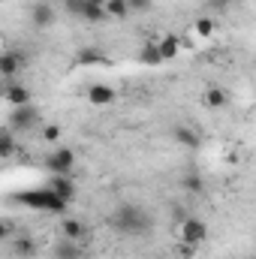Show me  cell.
I'll use <instances>...</instances> for the list:
<instances>
[{
    "mask_svg": "<svg viewBox=\"0 0 256 259\" xmlns=\"http://www.w3.org/2000/svg\"><path fill=\"white\" fill-rule=\"evenodd\" d=\"M15 202H18V205H24V208L42 211V214H61V217H64L66 208H69V202H64V199L55 193L49 184H46V187H30V190H21V193L15 196Z\"/></svg>",
    "mask_w": 256,
    "mask_h": 259,
    "instance_id": "2",
    "label": "cell"
},
{
    "mask_svg": "<svg viewBox=\"0 0 256 259\" xmlns=\"http://www.w3.org/2000/svg\"><path fill=\"white\" fill-rule=\"evenodd\" d=\"M78 18H84V21H91V24H100V21H106L109 15H106V9H103V6L88 3V0H84V6H81V15H78Z\"/></svg>",
    "mask_w": 256,
    "mask_h": 259,
    "instance_id": "18",
    "label": "cell"
},
{
    "mask_svg": "<svg viewBox=\"0 0 256 259\" xmlns=\"http://www.w3.org/2000/svg\"><path fill=\"white\" fill-rule=\"evenodd\" d=\"M61 235H64V241H81L84 235H88V226L78 220V217H66L64 214V220H61Z\"/></svg>",
    "mask_w": 256,
    "mask_h": 259,
    "instance_id": "11",
    "label": "cell"
},
{
    "mask_svg": "<svg viewBox=\"0 0 256 259\" xmlns=\"http://www.w3.org/2000/svg\"><path fill=\"white\" fill-rule=\"evenodd\" d=\"M205 6L214 9V12H226V9L232 6V0H205Z\"/></svg>",
    "mask_w": 256,
    "mask_h": 259,
    "instance_id": "27",
    "label": "cell"
},
{
    "mask_svg": "<svg viewBox=\"0 0 256 259\" xmlns=\"http://www.w3.org/2000/svg\"><path fill=\"white\" fill-rule=\"evenodd\" d=\"M130 12H151L154 9V0H127Z\"/></svg>",
    "mask_w": 256,
    "mask_h": 259,
    "instance_id": "25",
    "label": "cell"
},
{
    "mask_svg": "<svg viewBox=\"0 0 256 259\" xmlns=\"http://www.w3.org/2000/svg\"><path fill=\"white\" fill-rule=\"evenodd\" d=\"M12 253L18 259H30L36 253V241L33 238H27V235H18L15 241H12Z\"/></svg>",
    "mask_w": 256,
    "mask_h": 259,
    "instance_id": "16",
    "label": "cell"
},
{
    "mask_svg": "<svg viewBox=\"0 0 256 259\" xmlns=\"http://www.w3.org/2000/svg\"><path fill=\"white\" fill-rule=\"evenodd\" d=\"M202 103H205L208 109H226V106H229V94L220 91V88H208L205 97H202Z\"/></svg>",
    "mask_w": 256,
    "mask_h": 259,
    "instance_id": "15",
    "label": "cell"
},
{
    "mask_svg": "<svg viewBox=\"0 0 256 259\" xmlns=\"http://www.w3.org/2000/svg\"><path fill=\"white\" fill-rule=\"evenodd\" d=\"M88 3H97V6H103V3H106V0H88Z\"/></svg>",
    "mask_w": 256,
    "mask_h": 259,
    "instance_id": "30",
    "label": "cell"
},
{
    "mask_svg": "<svg viewBox=\"0 0 256 259\" xmlns=\"http://www.w3.org/2000/svg\"><path fill=\"white\" fill-rule=\"evenodd\" d=\"M6 238H9V223L0 220V241H6Z\"/></svg>",
    "mask_w": 256,
    "mask_h": 259,
    "instance_id": "29",
    "label": "cell"
},
{
    "mask_svg": "<svg viewBox=\"0 0 256 259\" xmlns=\"http://www.w3.org/2000/svg\"><path fill=\"white\" fill-rule=\"evenodd\" d=\"M178 256H181V259H193V256H196V247L181 241V244H178Z\"/></svg>",
    "mask_w": 256,
    "mask_h": 259,
    "instance_id": "28",
    "label": "cell"
},
{
    "mask_svg": "<svg viewBox=\"0 0 256 259\" xmlns=\"http://www.w3.org/2000/svg\"><path fill=\"white\" fill-rule=\"evenodd\" d=\"M49 187L61 196L64 202H72L75 199V181H72V175H52Z\"/></svg>",
    "mask_w": 256,
    "mask_h": 259,
    "instance_id": "13",
    "label": "cell"
},
{
    "mask_svg": "<svg viewBox=\"0 0 256 259\" xmlns=\"http://www.w3.org/2000/svg\"><path fill=\"white\" fill-rule=\"evenodd\" d=\"M18 154V142H15V133L9 127H0V160H9Z\"/></svg>",
    "mask_w": 256,
    "mask_h": 259,
    "instance_id": "14",
    "label": "cell"
},
{
    "mask_svg": "<svg viewBox=\"0 0 256 259\" xmlns=\"http://www.w3.org/2000/svg\"><path fill=\"white\" fill-rule=\"evenodd\" d=\"M181 187H184V190H187V193H202V190H205V181H202V175H184V178H181Z\"/></svg>",
    "mask_w": 256,
    "mask_h": 259,
    "instance_id": "23",
    "label": "cell"
},
{
    "mask_svg": "<svg viewBox=\"0 0 256 259\" xmlns=\"http://www.w3.org/2000/svg\"><path fill=\"white\" fill-rule=\"evenodd\" d=\"M75 61H78L81 66H97V64H103V52L94 49V46H88V49H78Z\"/></svg>",
    "mask_w": 256,
    "mask_h": 259,
    "instance_id": "20",
    "label": "cell"
},
{
    "mask_svg": "<svg viewBox=\"0 0 256 259\" xmlns=\"http://www.w3.org/2000/svg\"><path fill=\"white\" fill-rule=\"evenodd\" d=\"M46 169H49V175H72V169H75V151L72 148H55L46 157Z\"/></svg>",
    "mask_w": 256,
    "mask_h": 259,
    "instance_id": "5",
    "label": "cell"
},
{
    "mask_svg": "<svg viewBox=\"0 0 256 259\" xmlns=\"http://www.w3.org/2000/svg\"><path fill=\"white\" fill-rule=\"evenodd\" d=\"M24 64H27V58H24L21 52H15V49L0 52V78L15 81V78H18V72L24 69Z\"/></svg>",
    "mask_w": 256,
    "mask_h": 259,
    "instance_id": "6",
    "label": "cell"
},
{
    "mask_svg": "<svg viewBox=\"0 0 256 259\" xmlns=\"http://www.w3.org/2000/svg\"><path fill=\"white\" fill-rule=\"evenodd\" d=\"M214 30H217L214 18H196V24H193V33H196V36H202V39H208Z\"/></svg>",
    "mask_w": 256,
    "mask_h": 259,
    "instance_id": "22",
    "label": "cell"
},
{
    "mask_svg": "<svg viewBox=\"0 0 256 259\" xmlns=\"http://www.w3.org/2000/svg\"><path fill=\"white\" fill-rule=\"evenodd\" d=\"M109 223L121 235H145V232H151V214L142 205H133V202L118 205L115 214L109 217Z\"/></svg>",
    "mask_w": 256,
    "mask_h": 259,
    "instance_id": "1",
    "label": "cell"
},
{
    "mask_svg": "<svg viewBox=\"0 0 256 259\" xmlns=\"http://www.w3.org/2000/svg\"><path fill=\"white\" fill-rule=\"evenodd\" d=\"M178 235H181V241L184 244H193V247H199V244H205L208 241V223L205 220H199V217H184L181 223H178Z\"/></svg>",
    "mask_w": 256,
    "mask_h": 259,
    "instance_id": "4",
    "label": "cell"
},
{
    "mask_svg": "<svg viewBox=\"0 0 256 259\" xmlns=\"http://www.w3.org/2000/svg\"><path fill=\"white\" fill-rule=\"evenodd\" d=\"M3 100H6L9 106H27L33 97H30V91H27L21 81H6V88H3Z\"/></svg>",
    "mask_w": 256,
    "mask_h": 259,
    "instance_id": "10",
    "label": "cell"
},
{
    "mask_svg": "<svg viewBox=\"0 0 256 259\" xmlns=\"http://www.w3.org/2000/svg\"><path fill=\"white\" fill-rule=\"evenodd\" d=\"M139 61L145 66H160V52H157V39H151V42H145L142 46V52H139Z\"/></svg>",
    "mask_w": 256,
    "mask_h": 259,
    "instance_id": "17",
    "label": "cell"
},
{
    "mask_svg": "<svg viewBox=\"0 0 256 259\" xmlns=\"http://www.w3.org/2000/svg\"><path fill=\"white\" fill-rule=\"evenodd\" d=\"M115 100H118V94H115L112 84H100V81H97V84L88 88V103L97 106V109H106V106H112Z\"/></svg>",
    "mask_w": 256,
    "mask_h": 259,
    "instance_id": "8",
    "label": "cell"
},
{
    "mask_svg": "<svg viewBox=\"0 0 256 259\" xmlns=\"http://www.w3.org/2000/svg\"><path fill=\"white\" fill-rule=\"evenodd\" d=\"M103 9H106V15H109V18H127V15H130L127 0H106V3H103Z\"/></svg>",
    "mask_w": 256,
    "mask_h": 259,
    "instance_id": "21",
    "label": "cell"
},
{
    "mask_svg": "<svg viewBox=\"0 0 256 259\" xmlns=\"http://www.w3.org/2000/svg\"><path fill=\"white\" fill-rule=\"evenodd\" d=\"M172 136H175V142H178L181 148H187V151H196V148L202 145V136H199V130L184 127V124H178V127L172 130Z\"/></svg>",
    "mask_w": 256,
    "mask_h": 259,
    "instance_id": "12",
    "label": "cell"
},
{
    "mask_svg": "<svg viewBox=\"0 0 256 259\" xmlns=\"http://www.w3.org/2000/svg\"><path fill=\"white\" fill-rule=\"evenodd\" d=\"M55 18H58V12H55V6H52V3L39 0V3H33V6H30V24H33V27L49 30V27L55 24Z\"/></svg>",
    "mask_w": 256,
    "mask_h": 259,
    "instance_id": "7",
    "label": "cell"
},
{
    "mask_svg": "<svg viewBox=\"0 0 256 259\" xmlns=\"http://www.w3.org/2000/svg\"><path fill=\"white\" fill-rule=\"evenodd\" d=\"M81 6H84V0H64V12H69V15H81Z\"/></svg>",
    "mask_w": 256,
    "mask_h": 259,
    "instance_id": "26",
    "label": "cell"
},
{
    "mask_svg": "<svg viewBox=\"0 0 256 259\" xmlns=\"http://www.w3.org/2000/svg\"><path fill=\"white\" fill-rule=\"evenodd\" d=\"M42 139H46L49 145H58V142L64 139V127H61V124H46V127H42Z\"/></svg>",
    "mask_w": 256,
    "mask_h": 259,
    "instance_id": "24",
    "label": "cell"
},
{
    "mask_svg": "<svg viewBox=\"0 0 256 259\" xmlns=\"http://www.w3.org/2000/svg\"><path fill=\"white\" fill-rule=\"evenodd\" d=\"M157 52H160V61L169 64V61H175V58L181 55V39H178L175 33H166V36L157 39Z\"/></svg>",
    "mask_w": 256,
    "mask_h": 259,
    "instance_id": "9",
    "label": "cell"
},
{
    "mask_svg": "<svg viewBox=\"0 0 256 259\" xmlns=\"http://www.w3.org/2000/svg\"><path fill=\"white\" fill-rule=\"evenodd\" d=\"M55 259H84V253H81V247L75 241H61L55 247Z\"/></svg>",
    "mask_w": 256,
    "mask_h": 259,
    "instance_id": "19",
    "label": "cell"
},
{
    "mask_svg": "<svg viewBox=\"0 0 256 259\" xmlns=\"http://www.w3.org/2000/svg\"><path fill=\"white\" fill-rule=\"evenodd\" d=\"M42 124V112L33 106V103H27V106H12V112H9V130H15V133H30V130H36Z\"/></svg>",
    "mask_w": 256,
    "mask_h": 259,
    "instance_id": "3",
    "label": "cell"
}]
</instances>
